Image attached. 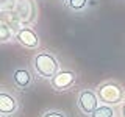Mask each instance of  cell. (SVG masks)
<instances>
[{
	"instance_id": "obj_13",
	"label": "cell",
	"mask_w": 125,
	"mask_h": 117,
	"mask_svg": "<svg viewBox=\"0 0 125 117\" xmlns=\"http://www.w3.org/2000/svg\"><path fill=\"white\" fill-rule=\"evenodd\" d=\"M122 117H125V101L122 103Z\"/></svg>"
},
{
	"instance_id": "obj_6",
	"label": "cell",
	"mask_w": 125,
	"mask_h": 117,
	"mask_svg": "<svg viewBox=\"0 0 125 117\" xmlns=\"http://www.w3.org/2000/svg\"><path fill=\"white\" fill-rule=\"evenodd\" d=\"M16 39H17L19 44L27 47V49H36L39 45V38L30 28H21L17 31V34H16Z\"/></svg>"
},
{
	"instance_id": "obj_15",
	"label": "cell",
	"mask_w": 125,
	"mask_h": 117,
	"mask_svg": "<svg viewBox=\"0 0 125 117\" xmlns=\"http://www.w3.org/2000/svg\"><path fill=\"white\" fill-rule=\"evenodd\" d=\"M67 2H70V0H67Z\"/></svg>"
},
{
	"instance_id": "obj_3",
	"label": "cell",
	"mask_w": 125,
	"mask_h": 117,
	"mask_svg": "<svg viewBox=\"0 0 125 117\" xmlns=\"http://www.w3.org/2000/svg\"><path fill=\"white\" fill-rule=\"evenodd\" d=\"M16 13L22 22L25 23L33 22L36 19V6H34L33 0H17Z\"/></svg>"
},
{
	"instance_id": "obj_8",
	"label": "cell",
	"mask_w": 125,
	"mask_h": 117,
	"mask_svg": "<svg viewBox=\"0 0 125 117\" xmlns=\"http://www.w3.org/2000/svg\"><path fill=\"white\" fill-rule=\"evenodd\" d=\"M13 80H14V83L17 86L27 88V86L30 84V81H31V75H30V72L27 69H16L13 72Z\"/></svg>"
},
{
	"instance_id": "obj_5",
	"label": "cell",
	"mask_w": 125,
	"mask_h": 117,
	"mask_svg": "<svg viewBox=\"0 0 125 117\" xmlns=\"http://www.w3.org/2000/svg\"><path fill=\"white\" fill-rule=\"evenodd\" d=\"M75 80H77V75L72 70H60V72L50 80V83H52V86L55 89L64 91V89L70 88V86L75 83Z\"/></svg>"
},
{
	"instance_id": "obj_4",
	"label": "cell",
	"mask_w": 125,
	"mask_h": 117,
	"mask_svg": "<svg viewBox=\"0 0 125 117\" xmlns=\"http://www.w3.org/2000/svg\"><path fill=\"white\" fill-rule=\"evenodd\" d=\"M78 106L84 114H92L97 108H99V97L95 95L92 91L86 89L80 94L78 97Z\"/></svg>"
},
{
	"instance_id": "obj_9",
	"label": "cell",
	"mask_w": 125,
	"mask_h": 117,
	"mask_svg": "<svg viewBox=\"0 0 125 117\" xmlns=\"http://www.w3.org/2000/svg\"><path fill=\"white\" fill-rule=\"evenodd\" d=\"M114 116V109L108 105H102L91 114V117H113Z\"/></svg>"
},
{
	"instance_id": "obj_14",
	"label": "cell",
	"mask_w": 125,
	"mask_h": 117,
	"mask_svg": "<svg viewBox=\"0 0 125 117\" xmlns=\"http://www.w3.org/2000/svg\"><path fill=\"white\" fill-rule=\"evenodd\" d=\"M5 2H6V0H2V3H5Z\"/></svg>"
},
{
	"instance_id": "obj_7",
	"label": "cell",
	"mask_w": 125,
	"mask_h": 117,
	"mask_svg": "<svg viewBox=\"0 0 125 117\" xmlns=\"http://www.w3.org/2000/svg\"><path fill=\"white\" fill-rule=\"evenodd\" d=\"M17 109V100L6 92L0 94V112L2 114H11Z\"/></svg>"
},
{
	"instance_id": "obj_10",
	"label": "cell",
	"mask_w": 125,
	"mask_h": 117,
	"mask_svg": "<svg viewBox=\"0 0 125 117\" xmlns=\"http://www.w3.org/2000/svg\"><path fill=\"white\" fill-rule=\"evenodd\" d=\"M11 38H13V31L10 30V27H8L5 22L0 23V41L6 42V41H10Z\"/></svg>"
},
{
	"instance_id": "obj_1",
	"label": "cell",
	"mask_w": 125,
	"mask_h": 117,
	"mask_svg": "<svg viewBox=\"0 0 125 117\" xmlns=\"http://www.w3.org/2000/svg\"><path fill=\"white\" fill-rule=\"evenodd\" d=\"M33 67H34V70H36L41 77L50 78V80L60 72V70H58L56 58H55L53 55L47 53V52L38 53L36 56L33 58Z\"/></svg>"
},
{
	"instance_id": "obj_12",
	"label": "cell",
	"mask_w": 125,
	"mask_h": 117,
	"mask_svg": "<svg viewBox=\"0 0 125 117\" xmlns=\"http://www.w3.org/2000/svg\"><path fill=\"white\" fill-rule=\"evenodd\" d=\"M42 117H66L62 112H60V111H49V112H45Z\"/></svg>"
},
{
	"instance_id": "obj_2",
	"label": "cell",
	"mask_w": 125,
	"mask_h": 117,
	"mask_svg": "<svg viewBox=\"0 0 125 117\" xmlns=\"http://www.w3.org/2000/svg\"><path fill=\"white\" fill-rule=\"evenodd\" d=\"M99 97L102 101H105L108 105H116L119 101H125L124 100V89L119 84L111 83V81L102 84L99 88Z\"/></svg>"
},
{
	"instance_id": "obj_11",
	"label": "cell",
	"mask_w": 125,
	"mask_h": 117,
	"mask_svg": "<svg viewBox=\"0 0 125 117\" xmlns=\"http://www.w3.org/2000/svg\"><path fill=\"white\" fill-rule=\"evenodd\" d=\"M86 3H88V0H70L69 2V6L72 8V10H83V8L86 6Z\"/></svg>"
}]
</instances>
